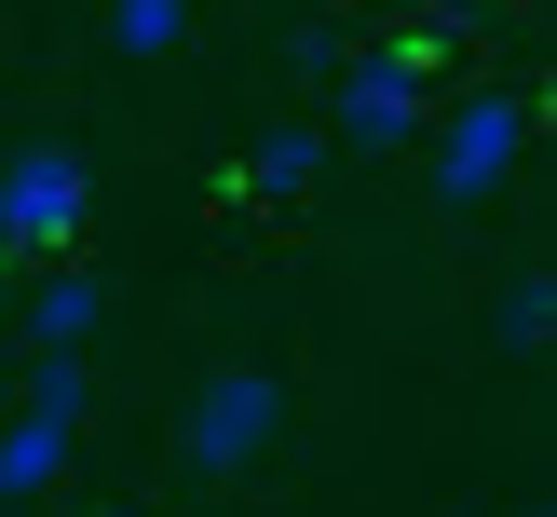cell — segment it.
I'll list each match as a JSON object with an SVG mask.
<instances>
[{"instance_id":"1","label":"cell","mask_w":557,"mask_h":517,"mask_svg":"<svg viewBox=\"0 0 557 517\" xmlns=\"http://www.w3.org/2000/svg\"><path fill=\"white\" fill-rule=\"evenodd\" d=\"M82 422H96V381H82V354H41V368H27V395L0 408V504H41V490L69 477Z\"/></svg>"},{"instance_id":"2","label":"cell","mask_w":557,"mask_h":517,"mask_svg":"<svg viewBox=\"0 0 557 517\" xmlns=\"http://www.w3.org/2000/svg\"><path fill=\"white\" fill-rule=\"evenodd\" d=\"M422 82H435V27H408V41H381V54H341L326 136H341V150H408V136H422Z\"/></svg>"},{"instance_id":"3","label":"cell","mask_w":557,"mask_h":517,"mask_svg":"<svg viewBox=\"0 0 557 517\" xmlns=\"http://www.w3.org/2000/svg\"><path fill=\"white\" fill-rule=\"evenodd\" d=\"M422 136H435V205H490V190L531 163V96H462V109H422Z\"/></svg>"},{"instance_id":"4","label":"cell","mask_w":557,"mask_h":517,"mask_svg":"<svg viewBox=\"0 0 557 517\" xmlns=\"http://www.w3.org/2000/svg\"><path fill=\"white\" fill-rule=\"evenodd\" d=\"M82 205H96V177H82L69 136H27V150H0V259H54V245L82 232Z\"/></svg>"},{"instance_id":"5","label":"cell","mask_w":557,"mask_h":517,"mask_svg":"<svg viewBox=\"0 0 557 517\" xmlns=\"http://www.w3.org/2000/svg\"><path fill=\"white\" fill-rule=\"evenodd\" d=\"M272 435H286V381H272V368H205V395H190L177 450L205 463V477H245Z\"/></svg>"},{"instance_id":"6","label":"cell","mask_w":557,"mask_h":517,"mask_svg":"<svg viewBox=\"0 0 557 517\" xmlns=\"http://www.w3.org/2000/svg\"><path fill=\"white\" fill-rule=\"evenodd\" d=\"M96 313H109V286L54 259V272H41V299H27V341H41V354H82V341H96Z\"/></svg>"},{"instance_id":"7","label":"cell","mask_w":557,"mask_h":517,"mask_svg":"<svg viewBox=\"0 0 557 517\" xmlns=\"http://www.w3.org/2000/svg\"><path fill=\"white\" fill-rule=\"evenodd\" d=\"M313 177H326V123H272L259 150H245V190H259V205H299Z\"/></svg>"},{"instance_id":"8","label":"cell","mask_w":557,"mask_h":517,"mask_svg":"<svg viewBox=\"0 0 557 517\" xmlns=\"http://www.w3.org/2000/svg\"><path fill=\"white\" fill-rule=\"evenodd\" d=\"M190 41V0H109V54H177Z\"/></svg>"},{"instance_id":"9","label":"cell","mask_w":557,"mask_h":517,"mask_svg":"<svg viewBox=\"0 0 557 517\" xmlns=\"http://www.w3.org/2000/svg\"><path fill=\"white\" fill-rule=\"evenodd\" d=\"M544 313H557V286H544V272H517V286H504V341L544 354Z\"/></svg>"},{"instance_id":"10","label":"cell","mask_w":557,"mask_h":517,"mask_svg":"<svg viewBox=\"0 0 557 517\" xmlns=\"http://www.w3.org/2000/svg\"><path fill=\"white\" fill-rule=\"evenodd\" d=\"M504 517H544V504H504Z\"/></svg>"}]
</instances>
